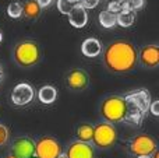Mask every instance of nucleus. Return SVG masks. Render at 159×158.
Instances as JSON below:
<instances>
[{"label": "nucleus", "mask_w": 159, "mask_h": 158, "mask_svg": "<svg viewBox=\"0 0 159 158\" xmlns=\"http://www.w3.org/2000/svg\"><path fill=\"white\" fill-rule=\"evenodd\" d=\"M77 4H78V0H57V10L61 14L67 16Z\"/></svg>", "instance_id": "obj_19"}, {"label": "nucleus", "mask_w": 159, "mask_h": 158, "mask_svg": "<svg viewBox=\"0 0 159 158\" xmlns=\"http://www.w3.org/2000/svg\"><path fill=\"white\" fill-rule=\"evenodd\" d=\"M3 77H4V73H3V69L0 67V81L3 80Z\"/></svg>", "instance_id": "obj_28"}, {"label": "nucleus", "mask_w": 159, "mask_h": 158, "mask_svg": "<svg viewBox=\"0 0 159 158\" xmlns=\"http://www.w3.org/2000/svg\"><path fill=\"white\" fill-rule=\"evenodd\" d=\"M41 10L38 2L36 0H27L25 3H22V16H25L30 20H35L41 16Z\"/></svg>", "instance_id": "obj_15"}, {"label": "nucleus", "mask_w": 159, "mask_h": 158, "mask_svg": "<svg viewBox=\"0 0 159 158\" xmlns=\"http://www.w3.org/2000/svg\"><path fill=\"white\" fill-rule=\"evenodd\" d=\"M117 140V132L109 122H101L93 126V136L91 142L98 148H109Z\"/></svg>", "instance_id": "obj_4"}, {"label": "nucleus", "mask_w": 159, "mask_h": 158, "mask_svg": "<svg viewBox=\"0 0 159 158\" xmlns=\"http://www.w3.org/2000/svg\"><path fill=\"white\" fill-rule=\"evenodd\" d=\"M99 2L101 0H78V4L85 10H88V8H95L99 4Z\"/></svg>", "instance_id": "obj_21"}, {"label": "nucleus", "mask_w": 159, "mask_h": 158, "mask_svg": "<svg viewBox=\"0 0 159 158\" xmlns=\"http://www.w3.org/2000/svg\"><path fill=\"white\" fill-rule=\"evenodd\" d=\"M93 136V126L84 123V125L78 126L77 128V139L78 142H84V143H89L92 140Z\"/></svg>", "instance_id": "obj_17"}, {"label": "nucleus", "mask_w": 159, "mask_h": 158, "mask_svg": "<svg viewBox=\"0 0 159 158\" xmlns=\"http://www.w3.org/2000/svg\"><path fill=\"white\" fill-rule=\"evenodd\" d=\"M38 98L42 104L50 105V104H53L56 101V98H57V91H56V88L53 86H43L39 88Z\"/></svg>", "instance_id": "obj_14"}, {"label": "nucleus", "mask_w": 159, "mask_h": 158, "mask_svg": "<svg viewBox=\"0 0 159 158\" xmlns=\"http://www.w3.org/2000/svg\"><path fill=\"white\" fill-rule=\"evenodd\" d=\"M41 59V50L36 42L22 41L14 48V60L21 67L35 66Z\"/></svg>", "instance_id": "obj_3"}, {"label": "nucleus", "mask_w": 159, "mask_h": 158, "mask_svg": "<svg viewBox=\"0 0 159 158\" xmlns=\"http://www.w3.org/2000/svg\"><path fill=\"white\" fill-rule=\"evenodd\" d=\"M69 22L73 25L74 28H82L87 25L88 22V13L84 7H81L80 4H77L69 14Z\"/></svg>", "instance_id": "obj_12"}, {"label": "nucleus", "mask_w": 159, "mask_h": 158, "mask_svg": "<svg viewBox=\"0 0 159 158\" xmlns=\"http://www.w3.org/2000/svg\"><path fill=\"white\" fill-rule=\"evenodd\" d=\"M61 153L60 143L52 136H42L35 143V156L39 158H57Z\"/></svg>", "instance_id": "obj_5"}, {"label": "nucleus", "mask_w": 159, "mask_h": 158, "mask_svg": "<svg viewBox=\"0 0 159 158\" xmlns=\"http://www.w3.org/2000/svg\"><path fill=\"white\" fill-rule=\"evenodd\" d=\"M8 140V129L4 125H0V146H4Z\"/></svg>", "instance_id": "obj_22"}, {"label": "nucleus", "mask_w": 159, "mask_h": 158, "mask_svg": "<svg viewBox=\"0 0 159 158\" xmlns=\"http://www.w3.org/2000/svg\"><path fill=\"white\" fill-rule=\"evenodd\" d=\"M7 14L10 18H20L22 16V3L21 2H11L7 7Z\"/></svg>", "instance_id": "obj_20"}, {"label": "nucleus", "mask_w": 159, "mask_h": 158, "mask_svg": "<svg viewBox=\"0 0 159 158\" xmlns=\"http://www.w3.org/2000/svg\"><path fill=\"white\" fill-rule=\"evenodd\" d=\"M67 87L73 91H82L88 87V74L82 69H73L71 72L67 74Z\"/></svg>", "instance_id": "obj_9"}, {"label": "nucleus", "mask_w": 159, "mask_h": 158, "mask_svg": "<svg viewBox=\"0 0 159 158\" xmlns=\"http://www.w3.org/2000/svg\"><path fill=\"white\" fill-rule=\"evenodd\" d=\"M134 20H135L134 11L123 10L116 14V25H120V27H123V28L131 27V25L134 24Z\"/></svg>", "instance_id": "obj_16"}, {"label": "nucleus", "mask_w": 159, "mask_h": 158, "mask_svg": "<svg viewBox=\"0 0 159 158\" xmlns=\"http://www.w3.org/2000/svg\"><path fill=\"white\" fill-rule=\"evenodd\" d=\"M34 97H35V91L34 88L27 83H20L11 91V101L14 105L24 106L32 102Z\"/></svg>", "instance_id": "obj_7"}, {"label": "nucleus", "mask_w": 159, "mask_h": 158, "mask_svg": "<svg viewBox=\"0 0 159 158\" xmlns=\"http://www.w3.org/2000/svg\"><path fill=\"white\" fill-rule=\"evenodd\" d=\"M6 158H17V157H16V156H13V154H10V156H7Z\"/></svg>", "instance_id": "obj_31"}, {"label": "nucleus", "mask_w": 159, "mask_h": 158, "mask_svg": "<svg viewBox=\"0 0 159 158\" xmlns=\"http://www.w3.org/2000/svg\"><path fill=\"white\" fill-rule=\"evenodd\" d=\"M106 10H107V11H110V13H115V14H117V13H120V11H123V10H121L120 3H119V0H115V2H110Z\"/></svg>", "instance_id": "obj_23"}, {"label": "nucleus", "mask_w": 159, "mask_h": 158, "mask_svg": "<svg viewBox=\"0 0 159 158\" xmlns=\"http://www.w3.org/2000/svg\"><path fill=\"white\" fill-rule=\"evenodd\" d=\"M30 158H39V157H38V156H35V154H34V156H31Z\"/></svg>", "instance_id": "obj_32"}, {"label": "nucleus", "mask_w": 159, "mask_h": 158, "mask_svg": "<svg viewBox=\"0 0 159 158\" xmlns=\"http://www.w3.org/2000/svg\"><path fill=\"white\" fill-rule=\"evenodd\" d=\"M151 156H152L151 158H159V151H157V150H155V151H154V153H152V154H151Z\"/></svg>", "instance_id": "obj_27"}, {"label": "nucleus", "mask_w": 159, "mask_h": 158, "mask_svg": "<svg viewBox=\"0 0 159 158\" xmlns=\"http://www.w3.org/2000/svg\"><path fill=\"white\" fill-rule=\"evenodd\" d=\"M148 111L154 116H159V101H151V105H149Z\"/></svg>", "instance_id": "obj_25"}, {"label": "nucleus", "mask_w": 159, "mask_h": 158, "mask_svg": "<svg viewBox=\"0 0 159 158\" xmlns=\"http://www.w3.org/2000/svg\"><path fill=\"white\" fill-rule=\"evenodd\" d=\"M57 158H67V156H66V154H63V153H61V154H60V156H59Z\"/></svg>", "instance_id": "obj_29"}, {"label": "nucleus", "mask_w": 159, "mask_h": 158, "mask_svg": "<svg viewBox=\"0 0 159 158\" xmlns=\"http://www.w3.org/2000/svg\"><path fill=\"white\" fill-rule=\"evenodd\" d=\"M36 2H38L39 7H41V8H43V7H49V6L52 4V2H53V0H36Z\"/></svg>", "instance_id": "obj_26"}, {"label": "nucleus", "mask_w": 159, "mask_h": 158, "mask_svg": "<svg viewBox=\"0 0 159 158\" xmlns=\"http://www.w3.org/2000/svg\"><path fill=\"white\" fill-rule=\"evenodd\" d=\"M3 41V35H2V32H0V42Z\"/></svg>", "instance_id": "obj_33"}, {"label": "nucleus", "mask_w": 159, "mask_h": 158, "mask_svg": "<svg viewBox=\"0 0 159 158\" xmlns=\"http://www.w3.org/2000/svg\"><path fill=\"white\" fill-rule=\"evenodd\" d=\"M67 158H93L95 153L93 148L89 143H84V142H74L69 146L66 153Z\"/></svg>", "instance_id": "obj_11"}, {"label": "nucleus", "mask_w": 159, "mask_h": 158, "mask_svg": "<svg viewBox=\"0 0 159 158\" xmlns=\"http://www.w3.org/2000/svg\"><path fill=\"white\" fill-rule=\"evenodd\" d=\"M11 153L17 158H30L35 154V143L31 137H18L14 140Z\"/></svg>", "instance_id": "obj_8"}, {"label": "nucleus", "mask_w": 159, "mask_h": 158, "mask_svg": "<svg viewBox=\"0 0 159 158\" xmlns=\"http://www.w3.org/2000/svg\"><path fill=\"white\" fill-rule=\"evenodd\" d=\"M81 52L87 58H95L102 52V45L96 38H87L81 45Z\"/></svg>", "instance_id": "obj_13"}, {"label": "nucleus", "mask_w": 159, "mask_h": 158, "mask_svg": "<svg viewBox=\"0 0 159 158\" xmlns=\"http://www.w3.org/2000/svg\"><path fill=\"white\" fill-rule=\"evenodd\" d=\"M129 150L135 157L151 156L157 150V142L149 134H137L130 142Z\"/></svg>", "instance_id": "obj_6"}, {"label": "nucleus", "mask_w": 159, "mask_h": 158, "mask_svg": "<svg viewBox=\"0 0 159 158\" xmlns=\"http://www.w3.org/2000/svg\"><path fill=\"white\" fill-rule=\"evenodd\" d=\"M110 2H115V0H110Z\"/></svg>", "instance_id": "obj_34"}, {"label": "nucleus", "mask_w": 159, "mask_h": 158, "mask_svg": "<svg viewBox=\"0 0 159 158\" xmlns=\"http://www.w3.org/2000/svg\"><path fill=\"white\" fill-rule=\"evenodd\" d=\"M137 158H151V156H141V157H137Z\"/></svg>", "instance_id": "obj_30"}, {"label": "nucleus", "mask_w": 159, "mask_h": 158, "mask_svg": "<svg viewBox=\"0 0 159 158\" xmlns=\"http://www.w3.org/2000/svg\"><path fill=\"white\" fill-rule=\"evenodd\" d=\"M101 115L105 122L119 123L127 122L130 125H141L144 120V114L127 95H113L107 97L101 105Z\"/></svg>", "instance_id": "obj_1"}, {"label": "nucleus", "mask_w": 159, "mask_h": 158, "mask_svg": "<svg viewBox=\"0 0 159 158\" xmlns=\"http://www.w3.org/2000/svg\"><path fill=\"white\" fill-rule=\"evenodd\" d=\"M138 62L134 45L127 41H115L105 48L103 63L113 73L131 72Z\"/></svg>", "instance_id": "obj_2"}, {"label": "nucleus", "mask_w": 159, "mask_h": 158, "mask_svg": "<svg viewBox=\"0 0 159 158\" xmlns=\"http://www.w3.org/2000/svg\"><path fill=\"white\" fill-rule=\"evenodd\" d=\"M141 64L148 69H155L159 64V48L157 45H145L138 55Z\"/></svg>", "instance_id": "obj_10"}, {"label": "nucleus", "mask_w": 159, "mask_h": 158, "mask_svg": "<svg viewBox=\"0 0 159 158\" xmlns=\"http://www.w3.org/2000/svg\"><path fill=\"white\" fill-rule=\"evenodd\" d=\"M144 2H145V0H129L130 10H131V11L140 10V8L144 6Z\"/></svg>", "instance_id": "obj_24"}, {"label": "nucleus", "mask_w": 159, "mask_h": 158, "mask_svg": "<svg viewBox=\"0 0 159 158\" xmlns=\"http://www.w3.org/2000/svg\"><path fill=\"white\" fill-rule=\"evenodd\" d=\"M98 21H99V24H101V27L112 28V27L116 25V14L110 13V11H107V10H103V11L99 13Z\"/></svg>", "instance_id": "obj_18"}]
</instances>
